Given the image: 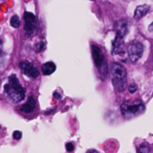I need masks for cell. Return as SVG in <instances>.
I'll list each match as a JSON object with an SVG mask.
<instances>
[{"label":"cell","mask_w":153,"mask_h":153,"mask_svg":"<svg viewBox=\"0 0 153 153\" xmlns=\"http://www.w3.org/2000/svg\"><path fill=\"white\" fill-rule=\"evenodd\" d=\"M54 97L56 99H61V96L59 94H58L57 92H54Z\"/></svg>","instance_id":"cell-20"},{"label":"cell","mask_w":153,"mask_h":153,"mask_svg":"<svg viewBox=\"0 0 153 153\" xmlns=\"http://www.w3.org/2000/svg\"><path fill=\"white\" fill-rule=\"evenodd\" d=\"M128 90H129V92H130V93H131V94L135 93V92L137 91V85H135V84H131V85H130V86H129V88H128Z\"/></svg>","instance_id":"cell-17"},{"label":"cell","mask_w":153,"mask_h":153,"mask_svg":"<svg viewBox=\"0 0 153 153\" xmlns=\"http://www.w3.org/2000/svg\"><path fill=\"white\" fill-rule=\"evenodd\" d=\"M2 50H3V42L1 39H0V52L2 51Z\"/></svg>","instance_id":"cell-23"},{"label":"cell","mask_w":153,"mask_h":153,"mask_svg":"<svg viewBox=\"0 0 153 153\" xmlns=\"http://www.w3.org/2000/svg\"><path fill=\"white\" fill-rule=\"evenodd\" d=\"M65 147H66L67 151H68V152H71L74 150V144L72 142H68Z\"/></svg>","instance_id":"cell-18"},{"label":"cell","mask_w":153,"mask_h":153,"mask_svg":"<svg viewBox=\"0 0 153 153\" xmlns=\"http://www.w3.org/2000/svg\"><path fill=\"white\" fill-rule=\"evenodd\" d=\"M115 32L116 35L124 37L128 32V23L126 20H119L115 23Z\"/></svg>","instance_id":"cell-8"},{"label":"cell","mask_w":153,"mask_h":153,"mask_svg":"<svg viewBox=\"0 0 153 153\" xmlns=\"http://www.w3.org/2000/svg\"><path fill=\"white\" fill-rule=\"evenodd\" d=\"M124 40L123 37L116 35L114 41L113 42V54H121L123 52Z\"/></svg>","instance_id":"cell-7"},{"label":"cell","mask_w":153,"mask_h":153,"mask_svg":"<svg viewBox=\"0 0 153 153\" xmlns=\"http://www.w3.org/2000/svg\"><path fill=\"white\" fill-rule=\"evenodd\" d=\"M25 23H33L35 22V16L31 12L25 13Z\"/></svg>","instance_id":"cell-14"},{"label":"cell","mask_w":153,"mask_h":153,"mask_svg":"<svg viewBox=\"0 0 153 153\" xmlns=\"http://www.w3.org/2000/svg\"><path fill=\"white\" fill-rule=\"evenodd\" d=\"M0 130H1V128H0Z\"/></svg>","instance_id":"cell-24"},{"label":"cell","mask_w":153,"mask_h":153,"mask_svg":"<svg viewBox=\"0 0 153 153\" xmlns=\"http://www.w3.org/2000/svg\"><path fill=\"white\" fill-rule=\"evenodd\" d=\"M22 132L20 131H15L14 132H13V139L14 140H21L22 139Z\"/></svg>","instance_id":"cell-16"},{"label":"cell","mask_w":153,"mask_h":153,"mask_svg":"<svg viewBox=\"0 0 153 153\" xmlns=\"http://www.w3.org/2000/svg\"><path fill=\"white\" fill-rule=\"evenodd\" d=\"M20 24H21V21H20V18L17 16H14L11 17V20H10V25L12 27L14 28H18L20 26Z\"/></svg>","instance_id":"cell-13"},{"label":"cell","mask_w":153,"mask_h":153,"mask_svg":"<svg viewBox=\"0 0 153 153\" xmlns=\"http://www.w3.org/2000/svg\"><path fill=\"white\" fill-rule=\"evenodd\" d=\"M111 78L115 92H123L127 86V72L125 68L120 63L114 62L111 65Z\"/></svg>","instance_id":"cell-1"},{"label":"cell","mask_w":153,"mask_h":153,"mask_svg":"<svg viewBox=\"0 0 153 153\" xmlns=\"http://www.w3.org/2000/svg\"><path fill=\"white\" fill-rule=\"evenodd\" d=\"M143 109H144V105L141 101L124 102L121 105V112L123 115L126 118L136 115L140 112L143 111Z\"/></svg>","instance_id":"cell-4"},{"label":"cell","mask_w":153,"mask_h":153,"mask_svg":"<svg viewBox=\"0 0 153 153\" xmlns=\"http://www.w3.org/2000/svg\"><path fill=\"white\" fill-rule=\"evenodd\" d=\"M127 51L131 61L136 62L143 54V46L139 42H132L129 44Z\"/></svg>","instance_id":"cell-5"},{"label":"cell","mask_w":153,"mask_h":153,"mask_svg":"<svg viewBox=\"0 0 153 153\" xmlns=\"http://www.w3.org/2000/svg\"><path fill=\"white\" fill-rule=\"evenodd\" d=\"M149 31L150 33H153V23H151V24L149 25Z\"/></svg>","instance_id":"cell-21"},{"label":"cell","mask_w":153,"mask_h":153,"mask_svg":"<svg viewBox=\"0 0 153 153\" xmlns=\"http://www.w3.org/2000/svg\"><path fill=\"white\" fill-rule=\"evenodd\" d=\"M87 153H98V151H97L96 149H88Z\"/></svg>","instance_id":"cell-22"},{"label":"cell","mask_w":153,"mask_h":153,"mask_svg":"<svg viewBox=\"0 0 153 153\" xmlns=\"http://www.w3.org/2000/svg\"><path fill=\"white\" fill-rule=\"evenodd\" d=\"M35 106H36V101H35V99L33 97H30L29 99H28V101L24 105H22L20 109H21L22 112L26 113V114H29V113H32L34 110Z\"/></svg>","instance_id":"cell-10"},{"label":"cell","mask_w":153,"mask_h":153,"mask_svg":"<svg viewBox=\"0 0 153 153\" xmlns=\"http://www.w3.org/2000/svg\"><path fill=\"white\" fill-rule=\"evenodd\" d=\"M21 69L23 70L24 74L26 75L29 78H32V79H35L39 76V71L38 69L36 68V67L32 64L31 62L29 61H26V60H23L20 62L19 64Z\"/></svg>","instance_id":"cell-6"},{"label":"cell","mask_w":153,"mask_h":153,"mask_svg":"<svg viewBox=\"0 0 153 153\" xmlns=\"http://www.w3.org/2000/svg\"><path fill=\"white\" fill-rule=\"evenodd\" d=\"M92 50V56L94 62L97 66V68L98 69L100 75L103 78H106V76L108 74V67H107V62L105 57V54L101 48L96 44H92L91 46Z\"/></svg>","instance_id":"cell-3"},{"label":"cell","mask_w":153,"mask_h":153,"mask_svg":"<svg viewBox=\"0 0 153 153\" xmlns=\"http://www.w3.org/2000/svg\"><path fill=\"white\" fill-rule=\"evenodd\" d=\"M149 149L146 145H141L138 149V153H149Z\"/></svg>","instance_id":"cell-15"},{"label":"cell","mask_w":153,"mask_h":153,"mask_svg":"<svg viewBox=\"0 0 153 153\" xmlns=\"http://www.w3.org/2000/svg\"><path fill=\"white\" fill-rule=\"evenodd\" d=\"M4 88L7 96L15 103H19L25 97V90L20 84L16 75L15 74H12L9 76L8 83L5 85Z\"/></svg>","instance_id":"cell-2"},{"label":"cell","mask_w":153,"mask_h":153,"mask_svg":"<svg viewBox=\"0 0 153 153\" xmlns=\"http://www.w3.org/2000/svg\"><path fill=\"white\" fill-rule=\"evenodd\" d=\"M35 28V22L33 23H25V31L26 35H31Z\"/></svg>","instance_id":"cell-12"},{"label":"cell","mask_w":153,"mask_h":153,"mask_svg":"<svg viewBox=\"0 0 153 153\" xmlns=\"http://www.w3.org/2000/svg\"><path fill=\"white\" fill-rule=\"evenodd\" d=\"M42 73L44 75L49 76V75L52 74L56 70V65L52 61H48V62H46V63H44L42 65Z\"/></svg>","instance_id":"cell-11"},{"label":"cell","mask_w":153,"mask_h":153,"mask_svg":"<svg viewBox=\"0 0 153 153\" xmlns=\"http://www.w3.org/2000/svg\"><path fill=\"white\" fill-rule=\"evenodd\" d=\"M149 11V7L148 5H142V6H139L137 7V8L135 9L134 12V19L135 20H140V18H142L143 16H145L148 12Z\"/></svg>","instance_id":"cell-9"},{"label":"cell","mask_w":153,"mask_h":153,"mask_svg":"<svg viewBox=\"0 0 153 153\" xmlns=\"http://www.w3.org/2000/svg\"><path fill=\"white\" fill-rule=\"evenodd\" d=\"M44 47H45V43L43 42H41L40 43H38L37 44V46H36V50H37V51H43V49H44Z\"/></svg>","instance_id":"cell-19"}]
</instances>
